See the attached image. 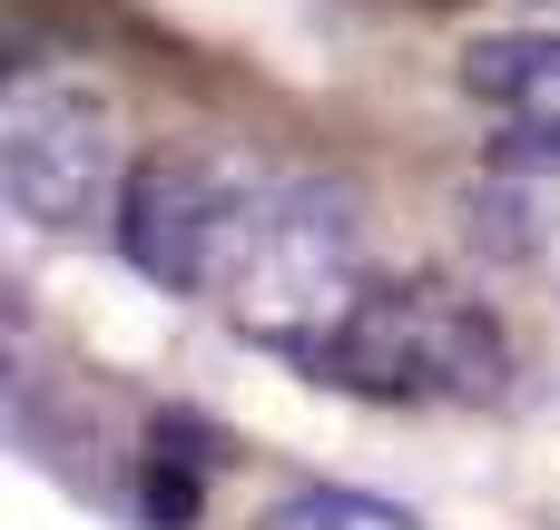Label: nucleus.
Wrapping results in <instances>:
<instances>
[{"label": "nucleus", "mask_w": 560, "mask_h": 530, "mask_svg": "<svg viewBox=\"0 0 560 530\" xmlns=\"http://www.w3.org/2000/svg\"><path fill=\"white\" fill-rule=\"evenodd\" d=\"M325 384L364 403H502L512 393V334L482 295L443 275H374L335 344L315 354Z\"/></svg>", "instance_id": "1"}, {"label": "nucleus", "mask_w": 560, "mask_h": 530, "mask_svg": "<svg viewBox=\"0 0 560 530\" xmlns=\"http://www.w3.org/2000/svg\"><path fill=\"white\" fill-rule=\"evenodd\" d=\"M128 187V118L118 89L98 69H10L0 89V197L39 226V236H79L108 226Z\"/></svg>", "instance_id": "2"}, {"label": "nucleus", "mask_w": 560, "mask_h": 530, "mask_svg": "<svg viewBox=\"0 0 560 530\" xmlns=\"http://www.w3.org/2000/svg\"><path fill=\"white\" fill-rule=\"evenodd\" d=\"M364 285L374 275H364L354 197L345 187H266L256 236H246V256H236V275H226L217 305L236 315L246 344H266V354H285V364L315 374V354L335 344V325L354 315Z\"/></svg>", "instance_id": "3"}, {"label": "nucleus", "mask_w": 560, "mask_h": 530, "mask_svg": "<svg viewBox=\"0 0 560 530\" xmlns=\"http://www.w3.org/2000/svg\"><path fill=\"white\" fill-rule=\"evenodd\" d=\"M256 207H266V187L246 167L177 148V157L128 167L108 236L158 295H226V275H236V256L256 236Z\"/></svg>", "instance_id": "4"}, {"label": "nucleus", "mask_w": 560, "mask_h": 530, "mask_svg": "<svg viewBox=\"0 0 560 530\" xmlns=\"http://www.w3.org/2000/svg\"><path fill=\"white\" fill-rule=\"evenodd\" d=\"M463 236H472L482 266H502V275L560 295V148L551 138H512L463 187Z\"/></svg>", "instance_id": "5"}, {"label": "nucleus", "mask_w": 560, "mask_h": 530, "mask_svg": "<svg viewBox=\"0 0 560 530\" xmlns=\"http://www.w3.org/2000/svg\"><path fill=\"white\" fill-rule=\"evenodd\" d=\"M463 89H472L492 118H512L522 138H551L560 148V39H541V30L472 39V49H463Z\"/></svg>", "instance_id": "6"}, {"label": "nucleus", "mask_w": 560, "mask_h": 530, "mask_svg": "<svg viewBox=\"0 0 560 530\" xmlns=\"http://www.w3.org/2000/svg\"><path fill=\"white\" fill-rule=\"evenodd\" d=\"M197 502H207V433L197 423H158L148 433V521L187 530Z\"/></svg>", "instance_id": "7"}, {"label": "nucleus", "mask_w": 560, "mask_h": 530, "mask_svg": "<svg viewBox=\"0 0 560 530\" xmlns=\"http://www.w3.org/2000/svg\"><path fill=\"white\" fill-rule=\"evenodd\" d=\"M256 530H423L413 511H394V502H374V492H285L276 511H256Z\"/></svg>", "instance_id": "8"}]
</instances>
